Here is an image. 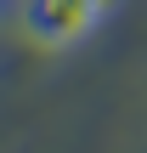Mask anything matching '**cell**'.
<instances>
[{
  "label": "cell",
  "instance_id": "cell-1",
  "mask_svg": "<svg viewBox=\"0 0 147 153\" xmlns=\"http://www.w3.org/2000/svg\"><path fill=\"white\" fill-rule=\"evenodd\" d=\"M125 0H17V23L34 45L45 51H68L79 40H91Z\"/></svg>",
  "mask_w": 147,
  "mask_h": 153
}]
</instances>
